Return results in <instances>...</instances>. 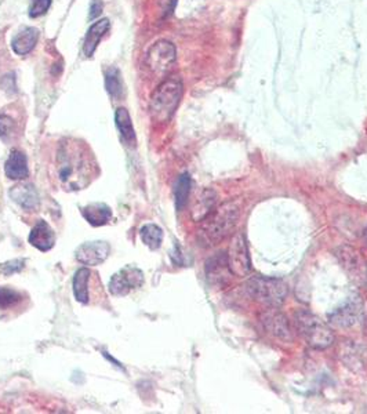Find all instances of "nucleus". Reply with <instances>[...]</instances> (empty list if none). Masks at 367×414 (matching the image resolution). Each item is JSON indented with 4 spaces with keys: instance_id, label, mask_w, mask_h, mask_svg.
<instances>
[{
    "instance_id": "f257e3e1",
    "label": "nucleus",
    "mask_w": 367,
    "mask_h": 414,
    "mask_svg": "<svg viewBox=\"0 0 367 414\" xmlns=\"http://www.w3.org/2000/svg\"><path fill=\"white\" fill-rule=\"evenodd\" d=\"M98 163L82 140L65 138L60 142L55 155V177L62 189L82 191L98 175Z\"/></svg>"
},
{
    "instance_id": "f03ea898",
    "label": "nucleus",
    "mask_w": 367,
    "mask_h": 414,
    "mask_svg": "<svg viewBox=\"0 0 367 414\" xmlns=\"http://www.w3.org/2000/svg\"><path fill=\"white\" fill-rule=\"evenodd\" d=\"M241 218V206L238 202H227L207 215L202 221L198 239L204 248L215 246L227 239L235 229Z\"/></svg>"
},
{
    "instance_id": "7ed1b4c3",
    "label": "nucleus",
    "mask_w": 367,
    "mask_h": 414,
    "mask_svg": "<svg viewBox=\"0 0 367 414\" xmlns=\"http://www.w3.org/2000/svg\"><path fill=\"white\" fill-rule=\"evenodd\" d=\"M182 93L184 84L177 76L164 79V82L155 88L151 97L149 111L152 119L156 123H166L173 118L182 98Z\"/></svg>"
},
{
    "instance_id": "20e7f679",
    "label": "nucleus",
    "mask_w": 367,
    "mask_h": 414,
    "mask_svg": "<svg viewBox=\"0 0 367 414\" xmlns=\"http://www.w3.org/2000/svg\"><path fill=\"white\" fill-rule=\"evenodd\" d=\"M294 326L311 348L326 349L334 342V333L331 328L309 311H297L294 315Z\"/></svg>"
},
{
    "instance_id": "39448f33",
    "label": "nucleus",
    "mask_w": 367,
    "mask_h": 414,
    "mask_svg": "<svg viewBox=\"0 0 367 414\" xmlns=\"http://www.w3.org/2000/svg\"><path fill=\"white\" fill-rule=\"evenodd\" d=\"M247 294L268 308H279L287 297V285L282 279L254 276L245 285Z\"/></svg>"
},
{
    "instance_id": "423d86ee",
    "label": "nucleus",
    "mask_w": 367,
    "mask_h": 414,
    "mask_svg": "<svg viewBox=\"0 0 367 414\" xmlns=\"http://www.w3.org/2000/svg\"><path fill=\"white\" fill-rule=\"evenodd\" d=\"M334 255L337 257L348 278L356 286H367V261L359 250L344 245L334 250Z\"/></svg>"
},
{
    "instance_id": "0eeeda50",
    "label": "nucleus",
    "mask_w": 367,
    "mask_h": 414,
    "mask_svg": "<svg viewBox=\"0 0 367 414\" xmlns=\"http://www.w3.org/2000/svg\"><path fill=\"white\" fill-rule=\"evenodd\" d=\"M177 60V48L170 41H155L147 53V67L155 75H166Z\"/></svg>"
},
{
    "instance_id": "6e6552de",
    "label": "nucleus",
    "mask_w": 367,
    "mask_h": 414,
    "mask_svg": "<svg viewBox=\"0 0 367 414\" xmlns=\"http://www.w3.org/2000/svg\"><path fill=\"white\" fill-rule=\"evenodd\" d=\"M227 257H228V264H229V269L232 275L238 278L248 276V274L251 272V261H250L247 241L242 232H238L236 235H234Z\"/></svg>"
},
{
    "instance_id": "1a4fd4ad",
    "label": "nucleus",
    "mask_w": 367,
    "mask_h": 414,
    "mask_svg": "<svg viewBox=\"0 0 367 414\" xmlns=\"http://www.w3.org/2000/svg\"><path fill=\"white\" fill-rule=\"evenodd\" d=\"M142 283H144L142 271L133 265H126L121 271L112 275L108 288L114 295H127L131 290L141 288Z\"/></svg>"
},
{
    "instance_id": "9d476101",
    "label": "nucleus",
    "mask_w": 367,
    "mask_h": 414,
    "mask_svg": "<svg viewBox=\"0 0 367 414\" xmlns=\"http://www.w3.org/2000/svg\"><path fill=\"white\" fill-rule=\"evenodd\" d=\"M338 358L351 372H363L367 368V345L355 341H344L338 347Z\"/></svg>"
},
{
    "instance_id": "9b49d317",
    "label": "nucleus",
    "mask_w": 367,
    "mask_h": 414,
    "mask_svg": "<svg viewBox=\"0 0 367 414\" xmlns=\"http://www.w3.org/2000/svg\"><path fill=\"white\" fill-rule=\"evenodd\" d=\"M232 272L229 269L228 257L225 253H217L206 262V278L210 286L222 289L231 281Z\"/></svg>"
},
{
    "instance_id": "f8f14e48",
    "label": "nucleus",
    "mask_w": 367,
    "mask_h": 414,
    "mask_svg": "<svg viewBox=\"0 0 367 414\" xmlns=\"http://www.w3.org/2000/svg\"><path fill=\"white\" fill-rule=\"evenodd\" d=\"M261 323L265 331L281 341H291L293 331L288 319L278 308H267L261 316Z\"/></svg>"
},
{
    "instance_id": "ddd939ff",
    "label": "nucleus",
    "mask_w": 367,
    "mask_h": 414,
    "mask_svg": "<svg viewBox=\"0 0 367 414\" xmlns=\"http://www.w3.org/2000/svg\"><path fill=\"white\" fill-rule=\"evenodd\" d=\"M362 301L358 297H352L342 307H338L328 315L331 325L337 328H351L362 316Z\"/></svg>"
},
{
    "instance_id": "4468645a",
    "label": "nucleus",
    "mask_w": 367,
    "mask_h": 414,
    "mask_svg": "<svg viewBox=\"0 0 367 414\" xmlns=\"http://www.w3.org/2000/svg\"><path fill=\"white\" fill-rule=\"evenodd\" d=\"M111 253V248L104 241H95V242H86L76 248L75 257L76 260L90 267H97L102 264Z\"/></svg>"
},
{
    "instance_id": "2eb2a0df",
    "label": "nucleus",
    "mask_w": 367,
    "mask_h": 414,
    "mask_svg": "<svg viewBox=\"0 0 367 414\" xmlns=\"http://www.w3.org/2000/svg\"><path fill=\"white\" fill-rule=\"evenodd\" d=\"M8 195L25 210H36L41 205V196L32 184H18L8 191Z\"/></svg>"
},
{
    "instance_id": "dca6fc26",
    "label": "nucleus",
    "mask_w": 367,
    "mask_h": 414,
    "mask_svg": "<svg viewBox=\"0 0 367 414\" xmlns=\"http://www.w3.org/2000/svg\"><path fill=\"white\" fill-rule=\"evenodd\" d=\"M111 28V21L108 18H102L98 20L97 22H94L84 38V44H83V54L86 58H91L93 54L95 53L98 44L101 39L107 35V32Z\"/></svg>"
},
{
    "instance_id": "f3484780",
    "label": "nucleus",
    "mask_w": 367,
    "mask_h": 414,
    "mask_svg": "<svg viewBox=\"0 0 367 414\" xmlns=\"http://www.w3.org/2000/svg\"><path fill=\"white\" fill-rule=\"evenodd\" d=\"M29 243L41 251H48L54 248L55 235L51 227L46 221L39 220L36 225L32 228L29 234Z\"/></svg>"
},
{
    "instance_id": "a211bd4d",
    "label": "nucleus",
    "mask_w": 367,
    "mask_h": 414,
    "mask_svg": "<svg viewBox=\"0 0 367 414\" xmlns=\"http://www.w3.org/2000/svg\"><path fill=\"white\" fill-rule=\"evenodd\" d=\"M217 206V194L213 189H203L191 210V217L195 222H202L207 215H210Z\"/></svg>"
},
{
    "instance_id": "6ab92c4d",
    "label": "nucleus",
    "mask_w": 367,
    "mask_h": 414,
    "mask_svg": "<svg viewBox=\"0 0 367 414\" xmlns=\"http://www.w3.org/2000/svg\"><path fill=\"white\" fill-rule=\"evenodd\" d=\"M39 41V31L32 27L22 28L11 41V48L17 55L29 54Z\"/></svg>"
},
{
    "instance_id": "aec40b11",
    "label": "nucleus",
    "mask_w": 367,
    "mask_h": 414,
    "mask_svg": "<svg viewBox=\"0 0 367 414\" xmlns=\"http://www.w3.org/2000/svg\"><path fill=\"white\" fill-rule=\"evenodd\" d=\"M4 171L10 180L27 178L29 175V168H28V161L25 154L18 149H13L4 166Z\"/></svg>"
},
{
    "instance_id": "412c9836",
    "label": "nucleus",
    "mask_w": 367,
    "mask_h": 414,
    "mask_svg": "<svg viewBox=\"0 0 367 414\" xmlns=\"http://www.w3.org/2000/svg\"><path fill=\"white\" fill-rule=\"evenodd\" d=\"M82 215L90 225L102 227L111 221L112 210L105 203H90L82 207Z\"/></svg>"
},
{
    "instance_id": "4be33fe9",
    "label": "nucleus",
    "mask_w": 367,
    "mask_h": 414,
    "mask_svg": "<svg viewBox=\"0 0 367 414\" xmlns=\"http://www.w3.org/2000/svg\"><path fill=\"white\" fill-rule=\"evenodd\" d=\"M140 236H141L144 245L148 246L151 250H158L162 246L164 231L161 227H158L155 224L144 225L140 231Z\"/></svg>"
},
{
    "instance_id": "5701e85b",
    "label": "nucleus",
    "mask_w": 367,
    "mask_h": 414,
    "mask_svg": "<svg viewBox=\"0 0 367 414\" xmlns=\"http://www.w3.org/2000/svg\"><path fill=\"white\" fill-rule=\"evenodd\" d=\"M115 123L122 135L123 141L131 142L135 138L134 127H133V121L126 108H118L115 112Z\"/></svg>"
},
{
    "instance_id": "b1692460",
    "label": "nucleus",
    "mask_w": 367,
    "mask_h": 414,
    "mask_svg": "<svg viewBox=\"0 0 367 414\" xmlns=\"http://www.w3.org/2000/svg\"><path fill=\"white\" fill-rule=\"evenodd\" d=\"M105 88H107V93L114 100H118L122 97V74L116 67H109L105 71Z\"/></svg>"
},
{
    "instance_id": "393cba45",
    "label": "nucleus",
    "mask_w": 367,
    "mask_h": 414,
    "mask_svg": "<svg viewBox=\"0 0 367 414\" xmlns=\"http://www.w3.org/2000/svg\"><path fill=\"white\" fill-rule=\"evenodd\" d=\"M90 271L87 268H81L76 271L74 278V295L75 298L82 302H88V281H90Z\"/></svg>"
},
{
    "instance_id": "a878e982",
    "label": "nucleus",
    "mask_w": 367,
    "mask_h": 414,
    "mask_svg": "<svg viewBox=\"0 0 367 414\" xmlns=\"http://www.w3.org/2000/svg\"><path fill=\"white\" fill-rule=\"evenodd\" d=\"M189 192H191V177L188 173H184L180 175V178L175 184V189H174L175 207L178 211H181L184 207L187 206Z\"/></svg>"
},
{
    "instance_id": "bb28decb",
    "label": "nucleus",
    "mask_w": 367,
    "mask_h": 414,
    "mask_svg": "<svg viewBox=\"0 0 367 414\" xmlns=\"http://www.w3.org/2000/svg\"><path fill=\"white\" fill-rule=\"evenodd\" d=\"M22 295L20 291L0 286V309H8L15 307L18 302H21Z\"/></svg>"
},
{
    "instance_id": "cd10ccee",
    "label": "nucleus",
    "mask_w": 367,
    "mask_h": 414,
    "mask_svg": "<svg viewBox=\"0 0 367 414\" xmlns=\"http://www.w3.org/2000/svg\"><path fill=\"white\" fill-rule=\"evenodd\" d=\"M17 134V124L15 122L4 114H0V138L4 142H8L14 138V135Z\"/></svg>"
},
{
    "instance_id": "c85d7f7f",
    "label": "nucleus",
    "mask_w": 367,
    "mask_h": 414,
    "mask_svg": "<svg viewBox=\"0 0 367 414\" xmlns=\"http://www.w3.org/2000/svg\"><path fill=\"white\" fill-rule=\"evenodd\" d=\"M51 6V0H32L29 7V17L38 18L48 11Z\"/></svg>"
},
{
    "instance_id": "c756f323",
    "label": "nucleus",
    "mask_w": 367,
    "mask_h": 414,
    "mask_svg": "<svg viewBox=\"0 0 367 414\" xmlns=\"http://www.w3.org/2000/svg\"><path fill=\"white\" fill-rule=\"evenodd\" d=\"M24 265H25L24 260H11V261H7L4 264H0V271L4 275H13V274H17V272L22 271Z\"/></svg>"
},
{
    "instance_id": "7c9ffc66",
    "label": "nucleus",
    "mask_w": 367,
    "mask_h": 414,
    "mask_svg": "<svg viewBox=\"0 0 367 414\" xmlns=\"http://www.w3.org/2000/svg\"><path fill=\"white\" fill-rule=\"evenodd\" d=\"M0 87L7 91L8 94H13V93H17V84H15V75L11 72V74H7L1 78L0 81Z\"/></svg>"
},
{
    "instance_id": "2f4dec72",
    "label": "nucleus",
    "mask_w": 367,
    "mask_h": 414,
    "mask_svg": "<svg viewBox=\"0 0 367 414\" xmlns=\"http://www.w3.org/2000/svg\"><path fill=\"white\" fill-rule=\"evenodd\" d=\"M159 6H161V11H162V17L167 18L173 14L175 6H177V0H159Z\"/></svg>"
},
{
    "instance_id": "473e14b6",
    "label": "nucleus",
    "mask_w": 367,
    "mask_h": 414,
    "mask_svg": "<svg viewBox=\"0 0 367 414\" xmlns=\"http://www.w3.org/2000/svg\"><path fill=\"white\" fill-rule=\"evenodd\" d=\"M102 8H104V4L101 0H93L91 4H90V13H88V18L93 21L95 18H98L102 13Z\"/></svg>"
},
{
    "instance_id": "72a5a7b5",
    "label": "nucleus",
    "mask_w": 367,
    "mask_h": 414,
    "mask_svg": "<svg viewBox=\"0 0 367 414\" xmlns=\"http://www.w3.org/2000/svg\"><path fill=\"white\" fill-rule=\"evenodd\" d=\"M365 241H366V245H367V229H366V232H365Z\"/></svg>"
},
{
    "instance_id": "f704fd0d",
    "label": "nucleus",
    "mask_w": 367,
    "mask_h": 414,
    "mask_svg": "<svg viewBox=\"0 0 367 414\" xmlns=\"http://www.w3.org/2000/svg\"><path fill=\"white\" fill-rule=\"evenodd\" d=\"M366 333H367V325H366Z\"/></svg>"
}]
</instances>
